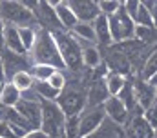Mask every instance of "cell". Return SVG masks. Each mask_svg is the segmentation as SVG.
<instances>
[{
    "label": "cell",
    "mask_w": 157,
    "mask_h": 138,
    "mask_svg": "<svg viewBox=\"0 0 157 138\" xmlns=\"http://www.w3.org/2000/svg\"><path fill=\"white\" fill-rule=\"evenodd\" d=\"M71 36L77 38V40H86V42H95V31H93V26L91 24H86V22H77L71 29Z\"/></svg>",
    "instance_id": "21"
},
{
    "label": "cell",
    "mask_w": 157,
    "mask_h": 138,
    "mask_svg": "<svg viewBox=\"0 0 157 138\" xmlns=\"http://www.w3.org/2000/svg\"><path fill=\"white\" fill-rule=\"evenodd\" d=\"M33 91H35V95L39 96V100H49V102H55L57 96H59V93H57L48 82H35V84H33Z\"/></svg>",
    "instance_id": "23"
},
{
    "label": "cell",
    "mask_w": 157,
    "mask_h": 138,
    "mask_svg": "<svg viewBox=\"0 0 157 138\" xmlns=\"http://www.w3.org/2000/svg\"><path fill=\"white\" fill-rule=\"evenodd\" d=\"M104 122L102 107H93L84 114H78V138H88L95 135Z\"/></svg>",
    "instance_id": "7"
},
{
    "label": "cell",
    "mask_w": 157,
    "mask_h": 138,
    "mask_svg": "<svg viewBox=\"0 0 157 138\" xmlns=\"http://www.w3.org/2000/svg\"><path fill=\"white\" fill-rule=\"evenodd\" d=\"M53 40H55V45L60 53V58L64 62L66 69H80L82 67V60H80V44L78 40H75L70 33H62V31H53L51 33Z\"/></svg>",
    "instance_id": "3"
},
{
    "label": "cell",
    "mask_w": 157,
    "mask_h": 138,
    "mask_svg": "<svg viewBox=\"0 0 157 138\" xmlns=\"http://www.w3.org/2000/svg\"><path fill=\"white\" fill-rule=\"evenodd\" d=\"M51 5H53L55 16H57V22H59L60 27H64V29H71V27L77 24V18H75L73 11L70 9L68 2H64V0H60V2H51Z\"/></svg>",
    "instance_id": "13"
},
{
    "label": "cell",
    "mask_w": 157,
    "mask_h": 138,
    "mask_svg": "<svg viewBox=\"0 0 157 138\" xmlns=\"http://www.w3.org/2000/svg\"><path fill=\"white\" fill-rule=\"evenodd\" d=\"M68 5L73 11L77 22L91 24L101 15L99 7H97V2H93V0H71V2H68Z\"/></svg>",
    "instance_id": "9"
},
{
    "label": "cell",
    "mask_w": 157,
    "mask_h": 138,
    "mask_svg": "<svg viewBox=\"0 0 157 138\" xmlns=\"http://www.w3.org/2000/svg\"><path fill=\"white\" fill-rule=\"evenodd\" d=\"M31 58H33V64H42V66H51V67L59 69H66L62 58H60V53L55 45V40L51 36V31L48 29H37V40H35V45L33 49L29 51Z\"/></svg>",
    "instance_id": "1"
},
{
    "label": "cell",
    "mask_w": 157,
    "mask_h": 138,
    "mask_svg": "<svg viewBox=\"0 0 157 138\" xmlns=\"http://www.w3.org/2000/svg\"><path fill=\"white\" fill-rule=\"evenodd\" d=\"M80 60H82V66L95 69L101 66L102 56H101V51L95 45H84L82 51H80Z\"/></svg>",
    "instance_id": "19"
},
{
    "label": "cell",
    "mask_w": 157,
    "mask_h": 138,
    "mask_svg": "<svg viewBox=\"0 0 157 138\" xmlns=\"http://www.w3.org/2000/svg\"><path fill=\"white\" fill-rule=\"evenodd\" d=\"M57 105L64 113V116H78L86 107V96L78 89H62L57 96Z\"/></svg>",
    "instance_id": "6"
},
{
    "label": "cell",
    "mask_w": 157,
    "mask_h": 138,
    "mask_svg": "<svg viewBox=\"0 0 157 138\" xmlns=\"http://www.w3.org/2000/svg\"><path fill=\"white\" fill-rule=\"evenodd\" d=\"M13 111L28 124V127L31 131L33 129H39V125H40V102L20 98L18 103L13 107Z\"/></svg>",
    "instance_id": "8"
},
{
    "label": "cell",
    "mask_w": 157,
    "mask_h": 138,
    "mask_svg": "<svg viewBox=\"0 0 157 138\" xmlns=\"http://www.w3.org/2000/svg\"><path fill=\"white\" fill-rule=\"evenodd\" d=\"M155 66H157V56H155V53H152V55L146 58L144 67H143V82H146V80H150L152 76H155Z\"/></svg>",
    "instance_id": "31"
},
{
    "label": "cell",
    "mask_w": 157,
    "mask_h": 138,
    "mask_svg": "<svg viewBox=\"0 0 157 138\" xmlns=\"http://www.w3.org/2000/svg\"><path fill=\"white\" fill-rule=\"evenodd\" d=\"M143 5L146 7V11H148V13L152 15V18L155 20L157 18V2H154V0H152V2H143Z\"/></svg>",
    "instance_id": "33"
},
{
    "label": "cell",
    "mask_w": 157,
    "mask_h": 138,
    "mask_svg": "<svg viewBox=\"0 0 157 138\" xmlns=\"http://www.w3.org/2000/svg\"><path fill=\"white\" fill-rule=\"evenodd\" d=\"M93 31H95V42L102 44V45H110L112 44V36H110V29H108V16L99 15L93 22Z\"/></svg>",
    "instance_id": "16"
},
{
    "label": "cell",
    "mask_w": 157,
    "mask_h": 138,
    "mask_svg": "<svg viewBox=\"0 0 157 138\" xmlns=\"http://www.w3.org/2000/svg\"><path fill=\"white\" fill-rule=\"evenodd\" d=\"M6 82V71H4V64H2V58H0V85Z\"/></svg>",
    "instance_id": "35"
},
{
    "label": "cell",
    "mask_w": 157,
    "mask_h": 138,
    "mask_svg": "<svg viewBox=\"0 0 157 138\" xmlns=\"http://www.w3.org/2000/svg\"><path fill=\"white\" fill-rule=\"evenodd\" d=\"M121 4H122V2H119V0H101V2H97V7H99V13H101V15L110 16V15H113L115 11H119Z\"/></svg>",
    "instance_id": "28"
},
{
    "label": "cell",
    "mask_w": 157,
    "mask_h": 138,
    "mask_svg": "<svg viewBox=\"0 0 157 138\" xmlns=\"http://www.w3.org/2000/svg\"><path fill=\"white\" fill-rule=\"evenodd\" d=\"M62 135L66 138H78V116H68L66 118Z\"/></svg>",
    "instance_id": "29"
},
{
    "label": "cell",
    "mask_w": 157,
    "mask_h": 138,
    "mask_svg": "<svg viewBox=\"0 0 157 138\" xmlns=\"http://www.w3.org/2000/svg\"><path fill=\"white\" fill-rule=\"evenodd\" d=\"M133 27L135 24L132 22V18L124 13L122 4L119 7V11H115L113 15L108 16V29H110V36L112 42H126L133 36Z\"/></svg>",
    "instance_id": "5"
},
{
    "label": "cell",
    "mask_w": 157,
    "mask_h": 138,
    "mask_svg": "<svg viewBox=\"0 0 157 138\" xmlns=\"http://www.w3.org/2000/svg\"><path fill=\"white\" fill-rule=\"evenodd\" d=\"M126 85V76L122 73H108L106 78H104V87L108 91V96H117L119 93L122 91V87Z\"/></svg>",
    "instance_id": "17"
},
{
    "label": "cell",
    "mask_w": 157,
    "mask_h": 138,
    "mask_svg": "<svg viewBox=\"0 0 157 138\" xmlns=\"http://www.w3.org/2000/svg\"><path fill=\"white\" fill-rule=\"evenodd\" d=\"M133 24H135V26H144V27H154V29H155V20H154L152 15L146 11V7L143 5V2H141V5H139V9H137L135 16H133Z\"/></svg>",
    "instance_id": "26"
},
{
    "label": "cell",
    "mask_w": 157,
    "mask_h": 138,
    "mask_svg": "<svg viewBox=\"0 0 157 138\" xmlns=\"http://www.w3.org/2000/svg\"><path fill=\"white\" fill-rule=\"evenodd\" d=\"M132 38H135L143 44H152L154 38H155V29L154 27H144V26H135Z\"/></svg>",
    "instance_id": "27"
},
{
    "label": "cell",
    "mask_w": 157,
    "mask_h": 138,
    "mask_svg": "<svg viewBox=\"0 0 157 138\" xmlns=\"http://www.w3.org/2000/svg\"><path fill=\"white\" fill-rule=\"evenodd\" d=\"M106 98H108V91H106V87H104V82H97V84H93V87H91L90 93H88L86 105H90L91 109H93V107H101Z\"/></svg>",
    "instance_id": "18"
},
{
    "label": "cell",
    "mask_w": 157,
    "mask_h": 138,
    "mask_svg": "<svg viewBox=\"0 0 157 138\" xmlns=\"http://www.w3.org/2000/svg\"><path fill=\"white\" fill-rule=\"evenodd\" d=\"M9 82H11L20 93L31 91V89H33V84H35V80L31 78V74H29L28 71H18V73H15V74L11 76Z\"/></svg>",
    "instance_id": "22"
},
{
    "label": "cell",
    "mask_w": 157,
    "mask_h": 138,
    "mask_svg": "<svg viewBox=\"0 0 157 138\" xmlns=\"http://www.w3.org/2000/svg\"><path fill=\"white\" fill-rule=\"evenodd\" d=\"M148 124L144 122V118L143 116H135L133 120H132V124H130V129H128V133H130V138H146L148 135Z\"/></svg>",
    "instance_id": "24"
},
{
    "label": "cell",
    "mask_w": 157,
    "mask_h": 138,
    "mask_svg": "<svg viewBox=\"0 0 157 138\" xmlns=\"http://www.w3.org/2000/svg\"><path fill=\"white\" fill-rule=\"evenodd\" d=\"M133 89V96H135V100L137 102H141L143 105V109L146 111V109H150L152 105H154V98H155V89H152L150 85H146L144 82H139L137 85H133L132 87Z\"/></svg>",
    "instance_id": "15"
},
{
    "label": "cell",
    "mask_w": 157,
    "mask_h": 138,
    "mask_svg": "<svg viewBox=\"0 0 157 138\" xmlns=\"http://www.w3.org/2000/svg\"><path fill=\"white\" fill-rule=\"evenodd\" d=\"M102 111H104V116H108L110 120H113L115 124H124L130 116V111L124 107V103L119 100L117 96H108L104 102H102Z\"/></svg>",
    "instance_id": "10"
},
{
    "label": "cell",
    "mask_w": 157,
    "mask_h": 138,
    "mask_svg": "<svg viewBox=\"0 0 157 138\" xmlns=\"http://www.w3.org/2000/svg\"><path fill=\"white\" fill-rule=\"evenodd\" d=\"M64 122L66 116L60 111V107L57 102H49V100H40V125L39 129L46 135L48 138L60 136L64 131Z\"/></svg>",
    "instance_id": "2"
},
{
    "label": "cell",
    "mask_w": 157,
    "mask_h": 138,
    "mask_svg": "<svg viewBox=\"0 0 157 138\" xmlns=\"http://www.w3.org/2000/svg\"><path fill=\"white\" fill-rule=\"evenodd\" d=\"M22 98V93L11 84V82H4L2 85H0V103L4 105V107H7V109H13L18 100Z\"/></svg>",
    "instance_id": "14"
},
{
    "label": "cell",
    "mask_w": 157,
    "mask_h": 138,
    "mask_svg": "<svg viewBox=\"0 0 157 138\" xmlns=\"http://www.w3.org/2000/svg\"><path fill=\"white\" fill-rule=\"evenodd\" d=\"M24 138H48V136H46L40 129H33V131H29V133H28Z\"/></svg>",
    "instance_id": "34"
},
{
    "label": "cell",
    "mask_w": 157,
    "mask_h": 138,
    "mask_svg": "<svg viewBox=\"0 0 157 138\" xmlns=\"http://www.w3.org/2000/svg\"><path fill=\"white\" fill-rule=\"evenodd\" d=\"M0 20L7 26H15V27L37 26L35 15L22 2H13V0L0 2Z\"/></svg>",
    "instance_id": "4"
},
{
    "label": "cell",
    "mask_w": 157,
    "mask_h": 138,
    "mask_svg": "<svg viewBox=\"0 0 157 138\" xmlns=\"http://www.w3.org/2000/svg\"><path fill=\"white\" fill-rule=\"evenodd\" d=\"M33 15H35L37 20H40V24H44L42 29L51 27V29L55 31L57 27H60L59 22H57V16H55V11H53L51 2H37V4H35V9H33ZM53 31H51V33H53Z\"/></svg>",
    "instance_id": "11"
},
{
    "label": "cell",
    "mask_w": 157,
    "mask_h": 138,
    "mask_svg": "<svg viewBox=\"0 0 157 138\" xmlns=\"http://www.w3.org/2000/svg\"><path fill=\"white\" fill-rule=\"evenodd\" d=\"M0 138H17L13 135V129H11V124L4 118H0Z\"/></svg>",
    "instance_id": "32"
},
{
    "label": "cell",
    "mask_w": 157,
    "mask_h": 138,
    "mask_svg": "<svg viewBox=\"0 0 157 138\" xmlns=\"http://www.w3.org/2000/svg\"><path fill=\"white\" fill-rule=\"evenodd\" d=\"M0 47H2V45H0Z\"/></svg>",
    "instance_id": "37"
},
{
    "label": "cell",
    "mask_w": 157,
    "mask_h": 138,
    "mask_svg": "<svg viewBox=\"0 0 157 138\" xmlns=\"http://www.w3.org/2000/svg\"><path fill=\"white\" fill-rule=\"evenodd\" d=\"M4 27H6V24L0 20V45H2V33H4Z\"/></svg>",
    "instance_id": "36"
},
{
    "label": "cell",
    "mask_w": 157,
    "mask_h": 138,
    "mask_svg": "<svg viewBox=\"0 0 157 138\" xmlns=\"http://www.w3.org/2000/svg\"><path fill=\"white\" fill-rule=\"evenodd\" d=\"M59 95H60V91L62 89H66V76H64V73L62 71H53V74L46 80Z\"/></svg>",
    "instance_id": "30"
},
{
    "label": "cell",
    "mask_w": 157,
    "mask_h": 138,
    "mask_svg": "<svg viewBox=\"0 0 157 138\" xmlns=\"http://www.w3.org/2000/svg\"><path fill=\"white\" fill-rule=\"evenodd\" d=\"M2 45L9 53H13V55H18V56H24L26 55V51H24V47L20 44V38H18V33H17V27L15 26H7L6 24L4 33H2Z\"/></svg>",
    "instance_id": "12"
},
{
    "label": "cell",
    "mask_w": 157,
    "mask_h": 138,
    "mask_svg": "<svg viewBox=\"0 0 157 138\" xmlns=\"http://www.w3.org/2000/svg\"><path fill=\"white\" fill-rule=\"evenodd\" d=\"M37 29L39 27H33V26H28V27H17V33L20 38V44L26 51V55L33 49L35 45V40H37Z\"/></svg>",
    "instance_id": "20"
},
{
    "label": "cell",
    "mask_w": 157,
    "mask_h": 138,
    "mask_svg": "<svg viewBox=\"0 0 157 138\" xmlns=\"http://www.w3.org/2000/svg\"><path fill=\"white\" fill-rule=\"evenodd\" d=\"M53 71H59V69L51 67V66H42V64H33L31 69L28 71L29 74H31V78L35 80V82H46L51 74H53Z\"/></svg>",
    "instance_id": "25"
}]
</instances>
